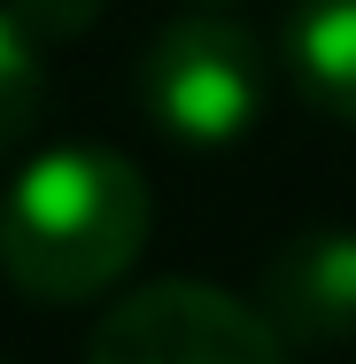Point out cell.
Instances as JSON below:
<instances>
[{
  "instance_id": "obj_1",
  "label": "cell",
  "mask_w": 356,
  "mask_h": 364,
  "mask_svg": "<svg viewBox=\"0 0 356 364\" xmlns=\"http://www.w3.org/2000/svg\"><path fill=\"white\" fill-rule=\"evenodd\" d=\"M155 194L117 147H55L0 202V272L31 302H93L147 248Z\"/></svg>"
},
{
  "instance_id": "obj_2",
  "label": "cell",
  "mask_w": 356,
  "mask_h": 364,
  "mask_svg": "<svg viewBox=\"0 0 356 364\" xmlns=\"http://www.w3.org/2000/svg\"><path fill=\"white\" fill-rule=\"evenodd\" d=\"M271 93V63L264 39L225 23V16H186L171 23L140 63V101L147 117L186 147H225L264 117Z\"/></svg>"
},
{
  "instance_id": "obj_3",
  "label": "cell",
  "mask_w": 356,
  "mask_h": 364,
  "mask_svg": "<svg viewBox=\"0 0 356 364\" xmlns=\"http://www.w3.org/2000/svg\"><path fill=\"white\" fill-rule=\"evenodd\" d=\"M279 349V326L256 302L202 279H147L85 326L93 364H271Z\"/></svg>"
},
{
  "instance_id": "obj_4",
  "label": "cell",
  "mask_w": 356,
  "mask_h": 364,
  "mask_svg": "<svg viewBox=\"0 0 356 364\" xmlns=\"http://www.w3.org/2000/svg\"><path fill=\"white\" fill-rule=\"evenodd\" d=\"M256 310L279 326L286 349H333L356 333V232L302 225L256 272Z\"/></svg>"
},
{
  "instance_id": "obj_5",
  "label": "cell",
  "mask_w": 356,
  "mask_h": 364,
  "mask_svg": "<svg viewBox=\"0 0 356 364\" xmlns=\"http://www.w3.org/2000/svg\"><path fill=\"white\" fill-rule=\"evenodd\" d=\"M279 55L294 93L356 132V0H294Z\"/></svg>"
},
{
  "instance_id": "obj_6",
  "label": "cell",
  "mask_w": 356,
  "mask_h": 364,
  "mask_svg": "<svg viewBox=\"0 0 356 364\" xmlns=\"http://www.w3.org/2000/svg\"><path fill=\"white\" fill-rule=\"evenodd\" d=\"M39 117V47L23 16H0V155L31 132Z\"/></svg>"
},
{
  "instance_id": "obj_7",
  "label": "cell",
  "mask_w": 356,
  "mask_h": 364,
  "mask_svg": "<svg viewBox=\"0 0 356 364\" xmlns=\"http://www.w3.org/2000/svg\"><path fill=\"white\" fill-rule=\"evenodd\" d=\"M101 8H109V0H16V16H23L39 39H77Z\"/></svg>"
}]
</instances>
